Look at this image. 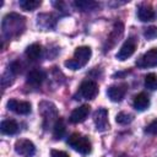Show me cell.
<instances>
[{
    "label": "cell",
    "instance_id": "cell-16",
    "mask_svg": "<svg viewBox=\"0 0 157 157\" xmlns=\"http://www.w3.org/2000/svg\"><path fill=\"white\" fill-rule=\"evenodd\" d=\"M40 54H42V47H40V44H38V43H33V44L28 45L27 49H26V52H25L26 58H27L28 60H31V61L38 60L39 56H40Z\"/></svg>",
    "mask_w": 157,
    "mask_h": 157
},
{
    "label": "cell",
    "instance_id": "cell-25",
    "mask_svg": "<svg viewBox=\"0 0 157 157\" xmlns=\"http://www.w3.org/2000/svg\"><path fill=\"white\" fill-rule=\"evenodd\" d=\"M50 157H69V155H67L65 151L52 150V151H50Z\"/></svg>",
    "mask_w": 157,
    "mask_h": 157
},
{
    "label": "cell",
    "instance_id": "cell-24",
    "mask_svg": "<svg viewBox=\"0 0 157 157\" xmlns=\"http://www.w3.org/2000/svg\"><path fill=\"white\" fill-rule=\"evenodd\" d=\"M145 132L150 134V135H157V119H155L153 121H151L146 129H145Z\"/></svg>",
    "mask_w": 157,
    "mask_h": 157
},
{
    "label": "cell",
    "instance_id": "cell-1",
    "mask_svg": "<svg viewBox=\"0 0 157 157\" xmlns=\"http://www.w3.org/2000/svg\"><path fill=\"white\" fill-rule=\"evenodd\" d=\"M25 27H26V18L15 12L5 15L1 22L2 36L7 39L18 37L23 32Z\"/></svg>",
    "mask_w": 157,
    "mask_h": 157
},
{
    "label": "cell",
    "instance_id": "cell-7",
    "mask_svg": "<svg viewBox=\"0 0 157 157\" xmlns=\"http://www.w3.org/2000/svg\"><path fill=\"white\" fill-rule=\"evenodd\" d=\"M136 65L141 69L157 66V48H152L148 52H146L144 55H141L137 59Z\"/></svg>",
    "mask_w": 157,
    "mask_h": 157
},
{
    "label": "cell",
    "instance_id": "cell-26",
    "mask_svg": "<svg viewBox=\"0 0 157 157\" xmlns=\"http://www.w3.org/2000/svg\"><path fill=\"white\" fill-rule=\"evenodd\" d=\"M119 157H126V156H125V155H120Z\"/></svg>",
    "mask_w": 157,
    "mask_h": 157
},
{
    "label": "cell",
    "instance_id": "cell-5",
    "mask_svg": "<svg viewBox=\"0 0 157 157\" xmlns=\"http://www.w3.org/2000/svg\"><path fill=\"white\" fill-rule=\"evenodd\" d=\"M136 47H137V42H136V39L132 38V37L128 38V39L124 42V44L121 45V48L119 49V52L117 53V59L120 60V61L126 60L128 58H130V56L135 53Z\"/></svg>",
    "mask_w": 157,
    "mask_h": 157
},
{
    "label": "cell",
    "instance_id": "cell-14",
    "mask_svg": "<svg viewBox=\"0 0 157 157\" xmlns=\"http://www.w3.org/2000/svg\"><path fill=\"white\" fill-rule=\"evenodd\" d=\"M132 105H134V108H135L136 110H139V112L146 110V109L148 108V105H150V98H148V96H147L146 93H144V92L136 94V96L134 97Z\"/></svg>",
    "mask_w": 157,
    "mask_h": 157
},
{
    "label": "cell",
    "instance_id": "cell-20",
    "mask_svg": "<svg viewBox=\"0 0 157 157\" xmlns=\"http://www.w3.org/2000/svg\"><path fill=\"white\" fill-rule=\"evenodd\" d=\"M18 4H20V7H21L22 10L33 11V10H36L37 7L40 6L42 1H39V0H21Z\"/></svg>",
    "mask_w": 157,
    "mask_h": 157
},
{
    "label": "cell",
    "instance_id": "cell-8",
    "mask_svg": "<svg viewBox=\"0 0 157 157\" xmlns=\"http://www.w3.org/2000/svg\"><path fill=\"white\" fill-rule=\"evenodd\" d=\"M128 91L126 83H118V85H112L107 90V96L112 102H120L125 93Z\"/></svg>",
    "mask_w": 157,
    "mask_h": 157
},
{
    "label": "cell",
    "instance_id": "cell-15",
    "mask_svg": "<svg viewBox=\"0 0 157 157\" xmlns=\"http://www.w3.org/2000/svg\"><path fill=\"white\" fill-rule=\"evenodd\" d=\"M137 17L142 22H148L155 18V11L150 5H140L137 9Z\"/></svg>",
    "mask_w": 157,
    "mask_h": 157
},
{
    "label": "cell",
    "instance_id": "cell-18",
    "mask_svg": "<svg viewBox=\"0 0 157 157\" xmlns=\"http://www.w3.org/2000/svg\"><path fill=\"white\" fill-rule=\"evenodd\" d=\"M74 6L80 11H92L99 7V4L92 0H76L74 1Z\"/></svg>",
    "mask_w": 157,
    "mask_h": 157
},
{
    "label": "cell",
    "instance_id": "cell-17",
    "mask_svg": "<svg viewBox=\"0 0 157 157\" xmlns=\"http://www.w3.org/2000/svg\"><path fill=\"white\" fill-rule=\"evenodd\" d=\"M0 130L2 134L5 135H13L17 132L18 130V125L15 120L12 119H6V120H2L1 121V125H0Z\"/></svg>",
    "mask_w": 157,
    "mask_h": 157
},
{
    "label": "cell",
    "instance_id": "cell-22",
    "mask_svg": "<svg viewBox=\"0 0 157 157\" xmlns=\"http://www.w3.org/2000/svg\"><path fill=\"white\" fill-rule=\"evenodd\" d=\"M132 119H134L132 115L129 114V113H125V112H120V113H118L117 117H115V121H117L118 124H120V125H126V124L131 123Z\"/></svg>",
    "mask_w": 157,
    "mask_h": 157
},
{
    "label": "cell",
    "instance_id": "cell-10",
    "mask_svg": "<svg viewBox=\"0 0 157 157\" xmlns=\"http://www.w3.org/2000/svg\"><path fill=\"white\" fill-rule=\"evenodd\" d=\"M93 120L96 124V130L97 131H105L109 128V123H108V112L104 108H99L98 110H96L94 115H93Z\"/></svg>",
    "mask_w": 157,
    "mask_h": 157
},
{
    "label": "cell",
    "instance_id": "cell-3",
    "mask_svg": "<svg viewBox=\"0 0 157 157\" xmlns=\"http://www.w3.org/2000/svg\"><path fill=\"white\" fill-rule=\"evenodd\" d=\"M67 145L82 155H88L92 150V145L88 137L78 132H74L70 135V137L67 139Z\"/></svg>",
    "mask_w": 157,
    "mask_h": 157
},
{
    "label": "cell",
    "instance_id": "cell-23",
    "mask_svg": "<svg viewBox=\"0 0 157 157\" xmlns=\"http://www.w3.org/2000/svg\"><path fill=\"white\" fill-rule=\"evenodd\" d=\"M144 36L146 39L152 40L155 38H157V26H150L147 28H145L144 31Z\"/></svg>",
    "mask_w": 157,
    "mask_h": 157
},
{
    "label": "cell",
    "instance_id": "cell-11",
    "mask_svg": "<svg viewBox=\"0 0 157 157\" xmlns=\"http://www.w3.org/2000/svg\"><path fill=\"white\" fill-rule=\"evenodd\" d=\"M7 108L12 110L16 114L26 115L31 112V103L26 101H17V99H10L7 102Z\"/></svg>",
    "mask_w": 157,
    "mask_h": 157
},
{
    "label": "cell",
    "instance_id": "cell-2",
    "mask_svg": "<svg viewBox=\"0 0 157 157\" xmlns=\"http://www.w3.org/2000/svg\"><path fill=\"white\" fill-rule=\"evenodd\" d=\"M91 54H92V50H91L90 47H85V45L78 47V48H76L72 59L66 60L64 63V65L66 67L71 69V70H78L88 63V60L91 58Z\"/></svg>",
    "mask_w": 157,
    "mask_h": 157
},
{
    "label": "cell",
    "instance_id": "cell-12",
    "mask_svg": "<svg viewBox=\"0 0 157 157\" xmlns=\"http://www.w3.org/2000/svg\"><path fill=\"white\" fill-rule=\"evenodd\" d=\"M90 110H91V107L88 104H83V105L74 109L70 114V121L72 124H78V123L85 121L90 114Z\"/></svg>",
    "mask_w": 157,
    "mask_h": 157
},
{
    "label": "cell",
    "instance_id": "cell-4",
    "mask_svg": "<svg viewBox=\"0 0 157 157\" xmlns=\"http://www.w3.org/2000/svg\"><path fill=\"white\" fill-rule=\"evenodd\" d=\"M98 94V85L92 80L83 81L75 96V99H93Z\"/></svg>",
    "mask_w": 157,
    "mask_h": 157
},
{
    "label": "cell",
    "instance_id": "cell-19",
    "mask_svg": "<svg viewBox=\"0 0 157 157\" xmlns=\"http://www.w3.org/2000/svg\"><path fill=\"white\" fill-rule=\"evenodd\" d=\"M65 134V124L63 119H56L53 126V137L55 140H60Z\"/></svg>",
    "mask_w": 157,
    "mask_h": 157
},
{
    "label": "cell",
    "instance_id": "cell-13",
    "mask_svg": "<svg viewBox=\"0 0 157 157\" xmlns=\"http://www.w3.org/2000/svg\"><path fill=\"white\" fill-rule=\"evenodd\" d=\"M45 77H47V75H45V72H44L43 70H39V69L32 70V71L27 75V83L36 87V86H39V85L44 81Z\"/></svg>",
    "mask_w": 157,
    "mask_h": 157
},
{
    "label": "cell",
    "instance_id": "cell-21",
    "mask_svg": "<svg viewBox=\"0 0 157 157\" xmlns=\"http://www.w3.org/2000/svg\"><path fill=\"white\" fill-rule=\"evenodd\" d=\"M145 87L151 90V91H156L157 90V75L151 72L147 74L145 77Z\"/></svg>",
    "mask_w": 157,
    "mask_h": 157
},
{
    "label": "cell",
    "instance_id": "cell-9",
    "mask_svg": "<svg viewBox=\"0 0 157 157\" xmlns=\"http://www.w3.org/2000/svg\"><path fill=\"white\" fill-rule=\"evenodd\" d=\"M123 32H124V26H123V23H121V22H117V23L114 25V27H113V31L110 32V34H109L108 38H107V42H105V45H104V50H105V52H107V50H110V48L117 44V42H118L119 38L121 37Z\"/></svg>",
    "mask_w": 157,
    "mask_h": 157
},
{
    "label": "cell",
    "instance_id": "cell-6",
    "mask_svg": "<svg viewBox=\"0 0 157 157\" xmlns=\"http://www.w3.org/2000/svg\"><path fill=\"white\" fill-rule=\"evenodd\" d=\"M15 151L22 157H32L36 153V146L32 141L21 139L15 142Z\"/></svg>",
    "mask_w": 157,
    "mask_h": 157
}]
</instances>
